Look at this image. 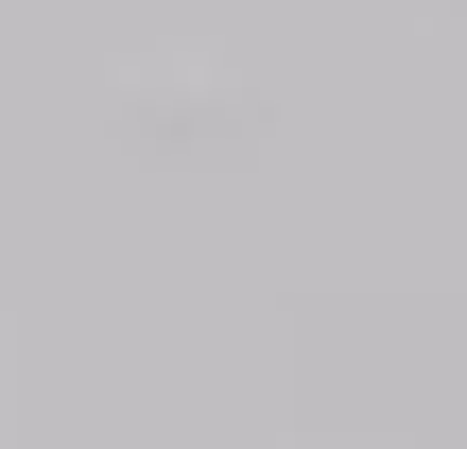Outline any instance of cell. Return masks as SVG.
<instances>
[]
</instances>
